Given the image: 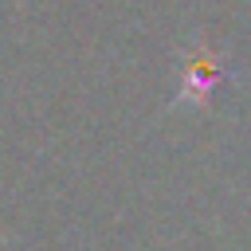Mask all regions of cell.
I'll use <instances>...</instances> for the list:
<instances>
[{
  "label": "cell",
  "instance_id": "cell-1",
  "mask_svg": "<svg viewBox=\"0 0 251 251\" xmlns=\"http://www.w3.org/2000/svg\"><path fill=\"white\" fill-rule=\"evenodd\" d=\"M231 78V63L224 51H216L212 43L196 39L180 51V71H176V94L169 98V114L180 106H196V110H212V94Z\"/></svg>",
  "mask_w": 251,
  "mask_h": 251
}]
</instances>
